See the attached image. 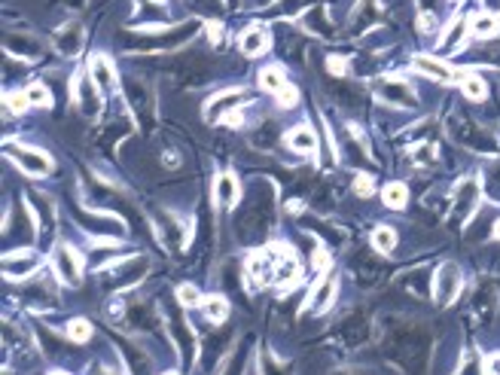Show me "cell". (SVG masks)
I'll list each match as a JSON object with an SVG mask.
<instances>
[{"label":"cell","mask_w":500,"mask_h":375,"mask_svg":"<svg viewBox=\"0 0 500 375\" xmlns=\"http://www.w3.org/2000/svg\"><path fill=\"white\" fill-rule=\"evenodd\" d=\"M52 265H55V274H58L61 284H67V287L80 284L83 259H80V254H76L71 244H58V247H55V256H52Z\"/></svg>","instance_id":"obj_1"},{"label":"cell","mask_w":500,"mask_h":375,"mask_svg":"<svg viewBox=\"0 0 500 375\" xmlns=\"http://www.w3.org/2000/svg\"><path fill=\"white\" fill-rule=\"evenodd\" d=\"M458 290H460V272H458V265H455V263L440 265V272H436V278H433V299L440 302V305H449V302L458 296Z\"/></svg>","instance_id":"obj_2"},{"label":"cell","mask_w":500,"mask_h":375,"mask_svg":"<svg viewBox=\"0 0 500 375\" xmlns=\"http://www.w3.org/2000/svg\"><path fill=\"white\" fill-rule=\"evenodd\" d=\"M6 156L21 162V168H25L28 174H34V177H43V174L52 171V156H46V152L34 150V147H6Z\"/></svg>","instance_id":"obj_3"},{"label":"cell","mask_w":500,"mask_h":375,"mask_svg":"<svg viewBox=\"0 0 500 375\" xmlns=\"http://www.w3.org/2000/svg\"><path fill=\"white\" fill-rule=\"evenodd\" d=\"M89 80L95 82L98 91H113L117 89V71H113L110 58L101 55V52H95V55L89 58Z\"/></svg>","instance_id":"obj_4"},{"label":"cell","mask_w":500,"mask_h":375,"mask_svg":"<svg viewBox=\"0 0 500 375\" xmlns=\"http://www.w3.org/2000/svg\"><path fill=\"white\" fill-rule=\"evenodd\" d=\"M275 272H278V263L272 259L268 250L250 254V259H248V278L253 281V284H275Z\"/></svg>","instance_id":"obj_5"},{"label":"cell","mask_w":500,"mask_h":375,"mask_svg":"<svg viewBox=\"0 0 500 375\" xmlns=\"http://www.w3.org/2000/svg\"><path fill=\"white\" fill-rule=\"evenodd\" d=\"M238 46H241L244 55L257 58L263 55V52L272 46V37H268V30L263 25H250L248 30H241V37H238Z\"/></svg>","instance_id":"obj_6"},{"label":"cell","mask_w":500,"mask_h":375,"mask_svg":"<svg viewBox=\"0 0 500 375\" xmlns=\"http://www.w3.org/2000/svg\"><path fill=\"white\" fill-rule=\"evenodd\" d=\"M244 101V89H229V91H223V95H217V98H211L207 101V107H205V116L211 119V122H217V119H223V116H229V107H238Z\"/></svg>","instance_id":"obj_7"},{"label":"cell","mask_w":500,"mask_h":375,"mask_svg":"<svg viewBox=\"0 0 500 375\" xmlns=\"http://www.w3.org/2000/svg\"><path fill=\"white\" fill-rule=\"evenodd\" d=\"M467 30H470V21L464 19V15H455V19L445 25V30L440 34V52H455L460 49V43H464Z\"/></svg>","instance_id":"obj_8"},{"label":"cell","mask_w":500,"mask_h":375,"mask_svg":"<svg viewBox=\"0 0 500 375\" xmlns=\"http://www.w3.org/2000/svg\"><path fill=\"white\" fill-rule=\"evenodd\" d=\"M412 64H415V71L430 76V80H440V82H451V80H455V71H451L445 61L433 58V55H415Z\"/></svg>","instance_id":"obj_9"},{"label":"cell","mask_w":500,"mask_h":375,"mask_svg":"<svg viewBox=\"0 0 500 375\" xmlns=\"http://www.w3.org/2000/svg\"><path fill=\"white\" fill-rule=\"evenodd\" d=\"M287 143H290V150L302 152V156H314V152H318V137H314V132L309 125L290 128V132H287Z\"/></svg>","instance_id":"obj_10"},{"label":"cell","mask_w":500,"mask_h":375,"mask_svg":"<svg viewBox=\"0 0 500 375\" xmlns=\"http://www.w3.org/2000/svg\"><path fill=\"white\" fill-rule=\"evenodd\" d=\"M214 195H217L220 208H232V204L238 202V180L229 171L217 174V180H214Z\"/></svg>","instance_id":"obj_11"},{"label":"cell","mask_w":500,"mask_h":375,"mask_svg":"<svg viewBox=\"0 0 500 375\" xmlns=\"http://www.w3.org/2000/svg\"><path fill=\"white\" fill-rule=\"evenodd\" d=\"M333 299H336V278H324L318 284V290L311 293V302H309V308L311 311H327L329 305H333Z\"/></svg>","instance_id":"obj_12"},{"label":"cell","mask_w":500,"mask_h":375,"mask_svg":"<svg viewBox=\"0 0 500 375\" xmlns=\"http://www.w3.org/2000/svg\"><path fill=\"white\" fill-rule=\"evenodd\" d=\"M470 30L476 37H494V34H500V15L497 12L470 15Z\"/></svg>","instance_id":"obj_13"},{"label":"cell","mask_w":500,"mask_h":375,"mask_svg":"<svg viewBox=\"0 0 500 375\" xmlns=\"http://www.w3.org/2000/svg\"><path fill=\"white\" fill-rule=\"evenodd\" d=\"M381 202L394 211H403L406 202H409V189H406L403 183H388V186L381 189Z\"/></svg>","instance_id":"obj_14"},{"label":"cell","mask_w":500,"mask_h":375,"mask_svg":"<svg viewBox=\"0 0 500 375\" xmlns=\"http://www.w3.org/2000/svg\"><path fill=\"white\" fill-rule=\"evenodd\" d=\"M460 91H464L470 101H482V98L488 95V86H485V80H482V76L464 73V76H460Z\"/></svg>","instance_id":"obj_15"},{"label":"cell","mask_w":500,"mask_h":375,"mask_svg":"<svg viewBox=\"0 0 500 375\" xmlns=\"http://www.w3.org/2000/svg\"><path fill=\"white\" fill-rule=\"evenodd\" d=\"M202 311L207 320H214V324H223V320L229 317V302L223 299V296H207L202 302Z\"/></svg>","instance_id":"obj_16"},{"label":"cell","mask_w":500,"mask_h":375,"mask_svg":"<svg viewBox=\"0 0 500 375\" xmlns=\"http://www.w3.org/2000/svg\"><path fill=\"white\" fill-rule=\"evenodd\" d=\"M284 86H287V82H284V71H281V67H263V71H259V89H263V91L278 95Z\"/></svg>","instance_id":"obj_17"},{"label":"cell","mask_w":500,"mask_h":375,"mask_svg":"<svg viewBox=\"0 0 500 375\" xmlns=\"http://www.w3.org/2000/svg\"><path fill=\"white\" fill-rule=\"evenodd\" d=\"M372 247L379 250V254H390V250L397 247V232L390 226H379L372 232Z\"/></svg>","instance_id":"obj_18"},{"label":"cell","mask_w":500,"mask_h":375,"mask_svg":"<svg viewBox=\"0 0 500 375\" xmlns=\"http://www.w3.org/2000/svg\"><path fill=\"white\" fill-rule=\"evenodd\" d=\"M299 278V263L296 256H287L278 263V272H275V284H290V281Z\"/></svg>","instance_id":"obj_19"},{"label":"cell","mask_w":500,"mask_h":375,"mask_svg":"<svg viewBox=\"0 0 500 375\" xmlns=\"http://www.w3.org/2000/svg\"><path fill=\"white\" fill-rule=\"evenodd\" d=\"M25 91H28L31 107H52V95H49V89H46L43 82H31Z\"/></svg>","instance_id":"obj_20"},{"label":"cell","mask_w":500,"mask_h":375,"mask_svg":"<svg viewBox=\"0 0 500 375\" xmlns=\"http://www.w3.org/2000/svg\"><path fill=\"white\" fill-rule=\"evenodd\" d=\"M177 299H180V305H187V308H196V305L205 302L196 284H180L177 287Z\"/></svg>","instance_id":"obj_21"},{"label":"cell","mask_w":500,"mask_h":375,"mask_svg":"<svg viewBox=\"0 0 500 375\" xmlns=\"http://www.w3.org/2000/svg\"><path fill=\"white\" fill-rule=\"evenodd\" d=\"M67 333H71L74 342H89L92 339V324L86 317H74L71 324H67Z\"/></svg>","instance_id":"obj_22"},{"label":"cell","mask_w":500,"mask_h":375,"mask_svg":"<svg viewBox=\"0 0 500 375\" xmlns=\"http://www.w3.org/2000/svg\"><path fill=\"white\" fill-rule=\"evenodd\" d=\"M412 159L418 165H430L436 159V147L430 141H424V143H418V147H412Z\"/></svg>","instance_id":"obj_23"},{"label":"cell","mask_w":500,"mask_h":375,"mask_svg":"<svg viewBox=\"0 0 500 375\" xmlns=\"http://www.w3.org/2000/svg\"><path fill=\"white\" fill-rule=\"evenodd\" d=\"M403 91H409V89L403 86V82H388L381 95L390 98V101H399V104H412V95H403Z\"/></svg>","instance_id":"obj_24"},{"label":"cell","mask_w":500,"mask_h":375,"mask_svg":"<svg viewBox=\"0 0 500 375\" xmlns=\"http://www.w3.org/2000/svg\"><path fill=\"white\" fill-rule=\"evenodd\" d=\"M28 91H10L6 95V107H10L12 113H25V107H28Z\"/></svg>","instance_id":"obj_25"},{"label":"cell","mask_w":500,"mask_h":375,"mask_svg":"<svg viewBox=\"0 0 500 375\" xmlns=\"http://www.w3.org/2000/svg\"><path fill=\"white\" fill-rule=\"evenodd\" d=\"M354 193H357V195H366V198H369V195L375 193V180L369 177V174H360V177L354 180Z\"/></svg>","instance_id":"obj_26"},{"label":"cell","mask_w":500,"mask_h":375,"mask_svg":"<svg viewBox=\"0 0 500 375\" xmlns=\"http://www.w3.org/2000/svg\"><path fill=\"white\" fill-rule=\"evenodd\" d=\"M311 265H314V272H318V274H324V272L329 269V254H327L324 247H318V250L311 254Z\"/></svg>","instance_id":"obj_27"},{"label":"cell","mask_w":500,"mask_h":375,"mask_svg":"<svg viewBox=\"0 0 500 375\" xmlns=\"http://www.w3.org/2000/svg\"><path fill=\"white\" fill-rule=\"evenodd\" d=\"M299 101V91L293 89V86H284L281 91H278V104L281 107H293Z\"/></svg>","instance_id":"obj_28"},{"label":"cell","mask_w":500,"mask_h":375,"mask_svg":"<svg viewBox=\"0 0 500 375\" xmlns=\"http://www.w3.org/2000/svg\"><path fill=\"white\" fill-rule=\"evenodd\" d=\"M485 375H500V354L485 357Z\"/></svg>","instance_id":"obj_29"},{"label":"cell","mask_w":500,"mask_h":375,"mask_svg":"<svg viewBox=\"0 0 500 375\" xmlns=\"http://www.w3.org/2000/svg\"><path fill=\"white\" fill-rule=\"evenodd\" d=\"M327 64H329V71H333L336 76H338V73H345V71H348V67H345V61H342V58H336V55H333V58H329V61H327Z\"/></svg>","instance_id":"obj_30"},{"label":"cell","mask_w":500,"mask_h":375,"mask_svg":"<svg viewBox=\"0 0 500 375\" xmlns=\"http://www.w3.org/2000/svg\"><path fill=\"white\" fill-rule=\"evenodd\" d=\"M418 25H421V30H433V28H436V21H433V15H430V12H424V15H421Z\"/></svg>","instance_id":"obj_31"},{"label":"cell","mask_w":500,"mask_h":375,"mask_svg":"<svg viewBox=\"0 0 500 375\" xmlns=\"http://www.w3.org/2000/svg\"><path fill=\"white\" fill-rule=\"evenodd\" d=\"M482 3H485L488 12H500V0H482Z\"/></svg>","instance_id":"obj_32"},{"label":"cell","mask_w":500,"mask_h":375,"mask_svg":"<svg viewBox=\"0 0 500 375\" xmlns=\"http://www.w3.org/2000/svg\"><path fill=\"white\" fill-rule=\"evenodd\" d=\"M494 238L500 241V220H497V223H494Z\"/></svg>","instance_id":"obj_33"},{"label":"cell","mask_w":500,"mask_h":375,"mask_svg":"<svg viewBox=\"0 0 500 375\" xmlns=\"http://www.w3.org/2000/svg\"><path fill=\"white\" fill-rule=\"evenodd\" d=\"M52 375H71V372H52Z\"/></svg>","instance_id":"obj_34"},{"label":"cell","mask_w":500,"mask_h":375,"mask_svg":"<svg viewBox=\"0 0 500 375\" xmlns=\"http://www.w3.org/2000/svg\"><path fill=\"white\" fill-rule=\"evenodd\" d=\"M165 375H177V372H165Z\"/></svg>","instance_id":"obj_35"}]
</instances>
